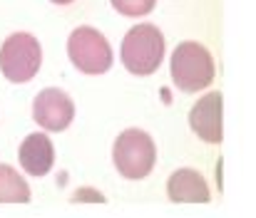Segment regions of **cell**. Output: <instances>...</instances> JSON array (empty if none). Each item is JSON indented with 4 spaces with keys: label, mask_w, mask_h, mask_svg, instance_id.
<instances>
[{
    "label": "cell",
    "mask_w": 256,
    "mask_h": 218,
    "mask_svg": "<svg viewBox=\"0 0 256 218\" xmlns=\"http://www.w3.org/2000/svg\"><path fill=\"white\" fill-rule=\"evenodd\" d=\"M172 82L184 92L206 89L214 79V60L209 50L199 42H182L172 52Z\"/></svg>",
    "instance_id": "cell-1"
},
{
    "label": "cell",
    "mask_w": 256,
    "mask_h": 218,
    "mask_svg": "<svg viewBox=\"0 0 256 218\" xmlns=\"http://www.w3.org/2000/svg\"><path fill=\"white\" fill-rule=\"evenodd\" d=\"M164 57V35L154 25H137L122 40V62L132 74H152Z\"/></svg>",
    "instance_id": "cell-2"
},
{
    "label": "cell",
    "mask_w": 256,
    "mask_h": 218,
    "mask_svg": "<svg viewBox=\"0 0 256 218\" xmlns=\"http://www.w3.org/2000/svg\"><path fill=\"white\" fill-rule=\"evenodd\" d=\"M112 159L117 171L124 179H144L152 169H154V159H157V149L150 134L140 132V129H127L117 137L114 149H112Z\"/></svg>",
    "instance_id": "cell-3"
},
{
    "label": "cell",
    "mask_w": 256,
    "mask_h": 218,
    "mask_svg": "<svg viewBox=\"0 0 256 218\" xmlns=\"http://www.w3.org/2000/svg\"><path fill=\"white\" fill-rule=\"evenodd\" d=\"M42 62V50L40 42L28 35V32H15L10 35L2 47H0V70L10 82H30Z\"/></svg>",
    "instance_id": "cell-4"
},
{
    "label": "cell",
    "mask_w": 256,
    "mask_h": 218,
    "mask_svg": "<svg viewBox=\"0 0 256 218\" xmlns=\"http://www.w3.org/2000/svg\"><path fill=\"white\" fill-rule=\"evenodd\" d=\"M68 55L72 65L85 74H104L112 67V47L107 37L94 27H78L68 40Z\"/></svg>",
    "instance_id": "cell-5"
},
{
    "label": "cell",
    "mask_w": 256,
    "mask_h": 218,
    "mask_svg": "<svg viewBox=\"0 0 256 218\" xmlns=\"http://www.w3.org/2000/svg\"><path fill=\"white\" fill-rule=\"evenodd\" d=\"M32 117L35 122L48 132H62L70 127L75 117V104L62 89H42L32 102Z\"/></svg>",
    "instance_id": "cell-6"
},
{
    "label": "cell",
    "mask_w": 256,
    "mask_h": 218,
    "mask_svg": "<svg viewBox=\"0 0 256 218\" xmlns=\"http://www.w3.org/2000/svg\"><path fill=\"white\" fill-rule=\"evenodd\" d=\"M189 124L196 132L199 139L209 144H219L224 132H222V94L212 92L204 94L189 112Z\"/></svg>",
    "instance_id": "cell-7"
},
{
    "label": "cell",
    "mask_w": 256,
    "mask_h": 218,
    "mask_svg": "<svg viewBox=\"0 0 256 218\" xmlns=\"http://www.w3.org/2000/svg\"><path fill=\"white\" fill-rule=\"evenodd\" d=\"M167 196L174 204H209L212 199L204 176L192 169H179L176 174H172L167 184Z\"/></svg>",
    "instance_id": "cell-8"
},
{
    "label": "cell",
    "mask_w": 256,
    "mask_h": 218,
    "mask_svg": "<svg viewBox=\"0 0 256 218\" xmlns=\"http://www.w3.org/2000/svg\"><path fill=\"white\" fill-rule=\"evenodd\" d=\"M55 149L45 134H30L20 146V166L32 176H45L52 169Z\"/></svg>",
    "instance_id": "cell-9"
},
{
    "label": "cell",
    "mask_w": 256,
    "mask_h": 218,
    "mask_svg": "<svg viewBox=\"0 0 256 218\" xmlns=\"http://www.w3.org/2000/svg\"><path fill=\"white\" fill-rule=\"evenodd\" d=\"M28 201H30V189L25 179L8 164H0V204H28Z\"/></svg>",
    "instance_id": "cell-10"
},
{
    "label": "cell",
    "mask_w": 256,
    "mask_h": 218,
    "mask_svg": "<svg viewBox=\"0 0 256 218\" xmlns=\"http://www.w3.org/2000/svg\"><path fill=\"white\" fill-rule=\"evenodd\" d=\"M154 2L157 0H112L114 10H120L122 15H147Z\"/></svg>",
    "instance_id": "cell-11"
},
{
    "label": "cell",
    "mask_w": 256,
    "mask_h": 218,
    "mask_svg": "<svg viewBox=\"0 0 256 218\" xmlns=\"http://www.w3.org/2000/svg\"><path fill=\"white\" fill-rule=\"evenodd\" d=\"M52 2H58V5H68V2H72V0H52Z\"/></svg>",
    "instance_id": "cell-12"
}]
</instances>
